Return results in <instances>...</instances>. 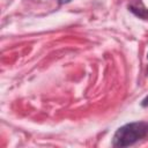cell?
Returning <instances> with one entry per match:
<instances>
[{"mask_svg":"<svg viewBox=\"0 0 148 148\" xmlns=\"http://www.w3.org/2000/svg\"><path fill=\"white\" fill-rule=\"evenodd\" d=\"M147 58H148V53H147Z\"/></svg>","mask_w":148,"mask_h":148,"instance_id":"obj_4","label":"cell"},{"mask_svg":"<svg viewBox=\"0 0 148 148\" xmlns=\"http://www.w3.org/2000/svg\"><path fill=\"white\" fill-rule=\"evenodd\" d=\"M148 135V121H132L119 127L112 138L113 147H130Z\"/></svg>","mask_w":148,"mask_h":148,"instance_id":"obj_1","label":"cell"},{"mask_svg":"<svg viewBox=\"0 0 148 148\" xmlns=\"http://www.w3.org/2000/svg\"><path fill=\"white\" fill-rule=\"evenodd\" d=\"M71 0H60V2L61 3H67V2H69Z\"/></svg>","mask_w":148,"mask_h":148,"instance_id":"obj_3","label":"cell"},{"mask_svg":"<svg viewBox=\"0 0 148 148\" xmlns=\"http://www.w3.org/2000/svg\"><path fill=\"white\" fill-rule=\"evenodd\" d=\"M141 105L143 106V108H147L148 106V95L142 99V102H141Z\"/></svg>","mask_w":148,"mask_h":148,"instance_id":"obj_2","label":"cell"}]
</instances>
